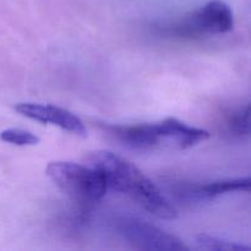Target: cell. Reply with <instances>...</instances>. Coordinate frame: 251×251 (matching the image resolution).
I'll return each mask as SVG.
<instances>
[{"instance_id":"8","label":"cell","mask_w":251,"mask_h":251,"mask_svg":"<svg viewBox=\"0 0 251 251\" xmlns=\"http://www.w3.org/2000/svg\"><path fill=\"white\" fill-rule=\"evenodd\" d=\"M250 190V178H237V179H223L208 183L206 185L200 186L195 191L196 195L202 199H213L220 195L237 191H249Z\"/></svg>"},{"instance_id":"10","label":"cell","mask_w":251,"mask_h":251,"mask_svg":"<svg viewBox=\"0 0 251 251\" xmlns=\"http://www.w3.org/2000/svg\"><path fill=\"white\" fill-rule=\"evenodd\" d=\"M0 140L15 146H34L41 141V139L33 132L24 129H15V127L0 132Z\"/></svg>"},{"instance_id":"3","label":"cell","mask_w":251,"mask_h":251,"mask_svg":"<svg viewBox=\"0 0 251 251\" xmlns=\"http://www.w3.org/2000/svg\"><path fill=\"white\" fill-rule=\"evenodd\" d=\"M118 232L135 249L158 251L189 250V248L176 235L169 234L154 225L137 218H122L118 222Z\"/></svg>"},{"instance_id":"5","label":"cell","mask_w":251,"mask_h":251,"mask_svg":"<svg viewBox=\"0 0 251 251\" xmlns=\"http://www.w3.org/2000/svg\"><path fill=\"white\" fill-rule=\"evenodd\" d=\"M158 130L159 145L174 147L178 150H186L206 141L211 134L201 127L190 126L176 118H167L156 123Z\"/></svg>"},{"instance_id":"2","label":"cell","mask_w":251,"mask_h":251,"mask_svg":"<svg viewBox=\"0 0 251 251\" xmlns=\"http://www.w3.org/2000/svg\"><path fill=\"white\" fill-rule=\"evenodd\" d=\"M46 173L60 190L81 202H97L107 193L104 176L88 164L54 161L47 166Z\"/></svg>"},{"instance_id":"4","label":"cell","mask_w":251,"mask_h":251,"mask_svg":"<svg viewBox=\"0 0 251 251\" xmlns=\"http://www.w3.org/2000/svg\"><path fill=\"white\" fill-rule=\"evenodd\" d=\"M234 26V16L229 5L223 0H211L191 12L180 27L189 33L223 34Z\"/></svg>"},{"instance_id":"7","label":"cell","mask_w":251,"mask_h":251,"mask_svg":"<svg viewBox=\"0 0 251 251\" xmlns=\"http://www.w3.org/2000/svg\"><path fill=\"white\" fill-rule=\"evenodd\" d=\"M44 124H51L65 131L75 134L77 136H87V129L82 120L65 108L53 104H46Z\"/></svg>"},{"instance_id":"9","label":"cell","mask_w":251,"mask_h":251,"mask_svg":"<svg viewBox=\"0 0 251 251\" xmlns=\"http://www.w3.org/2000/svg\"><path fill=\"white\" fill-rule=\"evenodd\" d=\"M195 244L199 249L208 251H248L249 247L239 244V243L230 242L216 235L200 233L195 237Z\"/></svg>"},{"instance_id":"1","label":"cell","mask_w":251,"mask_h":251,"mask_svg":"<svg viewBox=\"0 0 251 251\" xmlns=\"http://www.w3.org/2000/svg\"><path fill=\"white\" fill-rule=\"evenodd\" d=\"M87 162L88 166L98 169L104 176L108 188L126 194L157 218L171 221L178 217L176 207L158 186L131 162L103 150L91 152Z\"/></svg>"},{"instance_id":"11","label":"cell","mask_w":251,"mask_h":251,"mask_svg":"<svg viewBox=\"0 0 251 251\" xmlns=\"http://www.w3.org/2000/svg\"><path fill=\"white\" fill-rule=\"evenodd\" d=\"M229 127L238 136H249L250 134V105L247 104L239 112L234 113L229 120Z\"/></svg>"},{"instance_id":"6","label":"cell","mask_w":251,"mask_h":251,"mask_svg":"<svg viewBox=\"0 0 251 251\" xmlns=\"http://www.w3.org/2000/svg\"><path fill=\"white\" fill-rule=\"evenodd\" d=\"M100 129L118 142L130 149L145 151L161 146L156 123L137 125H117L102 123Z\"/></svg>"}]
</instances>
